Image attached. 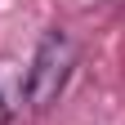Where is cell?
<instances>
[{"label": "cell", "instance_id": "1", "mask_svg": "<svg viewBox=\"0 0 125 125\" xmlns=\"http://www.w3.org/2000/svg\"><path fill=\"white\" fill-rule=\"evenodd\" d=\"M72 67H76V40L67 36V31H45L36 54H31V67L22 76V103L31 116L49 112V107L62 98V89H67L72 81Z\"/></svg>", "mask_w": 125, "mask_h": 125}]
</instances>
